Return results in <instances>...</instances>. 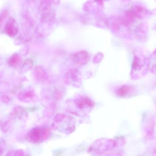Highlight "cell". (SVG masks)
<instances>
[{
	"mask_svg": "<svg viewBox=\"0 0 156 156\" xmlns=\"http://www.w3.org/2000/svg\"><path fill=\"white\" fill-rule=\"evenodd\" d=\"M71 60L80 65L86 64L90 60L89 54L85 51H81L71 55Z\"/></svg>",
	"mask_w": 156,
	"mask_h": 156,
	"instance_id": "cell-4",
	"label": "cell"
},
{
	"mask_svg": "<svg viewBox=\"0 0 156 156\" xmlns=\"http://www.w3.org/2000/svg\"><path fill=\"white\" fill-rule=\"evenodd\" d=\"M19 60H20V57L18 55L15 54L12 56V57L10 58L9 63L12 65H15L18 63Z\"/></svg>",
	"mask_w": 156,
	"mask_h": 156,
	"instance_id": "cell-11",
	"label": "cell"
},
{
	"mask_svg": "<svg viewBox=\"0 0 156 156\" xmlns=\"http://www.w3.org/2000/svg\"><path fill=\"white\" fill-rule=\"evenodd\" d=\"M155 29L156 30V24L155 26Z\"/></svg>",
	"mask_w": 156,
	"mask_h": 156,
	"instance_id": "cell-15",
	"label": "cell"
},
{
	"mask_svg": "<svg viewBox=\"0 0 156 156\" xmlns=\"http://www.w3.org/2000/svg\"><path fill=\"white\" fill-rule=\"evenodd\" d=\"M123 2H131L132 0H122Z\"/></svg>",
	"mask_w": 156,
	"mask_h": 156,
	"instance_id": "cell-14",
	"label": "cell"
},
{
	"mask_svg": "<svg viewBox=\"0 0 156 156\" xmlns=\"http://www.w3.org/2000/svg\"><path fill=\"white\" fill-rule=\"evenodd\" d=\"M60 0H41L39 11L54 9V7L59 3Z\"/></svg>",
	"mask_w": 156,
	"mask_h": 156,
	"instance_id": "cell-6",
	"label": "cell"
},
{
	"mask_svg": "<svg viewBox=\"0 0 156 156\" xmlns=\"http://www.w3.org/2000/svg\"><path fill=\"white\" fill-rule=\"evenodd\" d=\"M155 153H156V149H155Z\"/></svg>",
	"mask_w": 156,
	"mask_h": 156,
	"instance_id": "cell-17",
	"label": "cell"
},
{
	"mask_svg": "<svg viewBox=\"0 0 156 156\" xmlns=\"http://www.w3.org/2000/svg\"><path fill=\"white\" fill-rule=\"evenodd\" d=\"M4 33L10 37H14L19 31V27L16 20L14 17H10L7 20L4 28Z\"/></svg>",
	"mask_w": 156,
	"mask_h": 156,
	"instance_id": "cell-3",
	"label": "cell"
},
{
	"mask_svg": "<svg viewBox=\"0 0 156 156\" xmlns=\"http://www.w3.org/2000/svg\"><path fill=\"white\" fill-rule=\"evenodd\" d=\"M149 13V10L145 7L136 5L126 11L124 14L128 18L135 22L136 20L141 19L146 17L148 15Z\"/></svg>",
	"mask_w": 156,
	"mask_h": 156,
	"instance_id": "cell-1",
	"label": "cell"
},
{
	"mask_svg": "<svg viewBox=\"0 0 156 156\" xmlns=\"http://www.w3.org/2000/svg\"><path fill=\"white\" fill-rule=\"evenodd\" d=\"M134 34L137 39L144 40L147 37L146 28L142 24L137 26L134 29Z\"/></svg>",
	"mask_w": 156,
	"mask_h": 156,
	"instance_id": "cell-7",
	"label": "cell"
},
{
	"mask_svg": "<svg viewBox=\"0 0 156 156\" xmlns=\"http://www.w3.org/2000/svg\"><path fill=\"white\" fill-rule=\"evenodd\" d=\"M101 1H106V0H101Z\"/></svg>",
	"mask_w": 156,
	"mask_h": 156,
	"instance_id": "cell-16",
	"label": "cell"
},
{
	"mask_svg": "<svg viewBox=\"0 0 156 156\" xmlns=\"http://www.w3.org/2000/svg\"><path fill=\"white\" fill-rule=\"evenodd\" d=\"M50 135V131L48 128H36L30 132L28 138L32 142L40 143L48 139Z\"/></svg>",
	"mask_w": 156,
	"mask_h": 156,
	"instance_id": "cell-2",
	"label": "cell"
},
{
	"mask_svg": "<svg viewBox=\"0 0 156 156\" xmlns=\"http://www.w3.org/2000/svg\"><path fill=\"white\" fill-rule=\"evenodd\" d=\"M152 71L154 74H156V64L153 65L152 67Z\"/></svg>",
	"mask_w": 156,
	"mask_h": 156,
	"instance_id": "cell-12",
	"label": "cell"
},
{
	"mask_svg": "<svg viewBox=\"0 0 156 156\" xmlns=\"http://www.w3.org/2000/svg\"><path fill=\"white\" fill-rule=\"evenodd\" d=\"M130 90H131V87L127 85H125L118 89L117 94L120 97H125L129 93Z\"/></svg>",
	"mask_w": 156,
	"mask_h": 156,
	"instance_id": "cell-9",
	"label": "cell"
},
{
	"mask_svg": "<svg viewBox=\"0 0 156 156\" xmlns=\"http://www.w3.org/2000/svg\"><path fill=\"white\" fill-rule=\"evenodd\" d=\"M142 60L137 56H135L132 64V69L134 71H140L142 67Z\"/></svg>",
	"mask_w": 156,
	"mask_h": 156,
	"instance_id": "cell-8",
	"label": "cell"
},
{
	"mask_svg": "<svg viewBox=\"0 0 156 156\" xmlns=\"http://www.w3.org/2000/svg\"><path fill=\"white\" fill-rule=\"evenodd\" d=\"M152 55H153V56L154 57V58L156 59V49L154 51L153 54H152Z\"/></svg>",
	"mask_w": 156,
	"mask_h": 156,
	"instance_id": "cell-13",
	"label": "cell"
},
{
	"mask_svg": "<svg viewBox=\"0 0 156 156\" xmlns=\"http://www.w3.org/2000/svg\"><path fill=\"white\" fill-rule=\"evenodd\" d=\"M9 15V12L7 10H4L0 14V28L2 26L3 24Z\"/></svg>",
	"mask_w": 156,
	"mask_h": 156,
	"instance_id": "cell-10",
	"label": "cell"
},
{
	"mask_svg": "<svg viewBox=\"0 0 156 156\" xmlns=\"http://www.w3.org/2000/svg\"><path fill=\"white\" fill-rule=\"evenodd\" d=\"M66 77V80L67 82L70 84H74V85L78 84V82H80L81 79L79 71L76 69L70 70L68 72Z\"/></svg>",
	"mask_w": 156,
	"mask_h": 156,
	"instance_id": "cell-5",
	"label": "cell"
}]
</instances>
